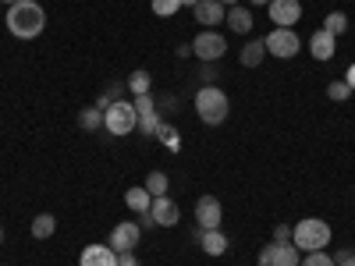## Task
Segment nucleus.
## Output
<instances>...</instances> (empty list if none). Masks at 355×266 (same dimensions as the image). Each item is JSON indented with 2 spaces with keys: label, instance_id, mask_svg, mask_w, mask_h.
Instances as JSON below:
<instances>
[{
  "label": "nucleus",
  "instance_id": "f257e3e1",
  "mask_svg": "<svg viewBox=\"0 0 355 266\" xmlns=\"http://www.w3.org/2000/svg\"><path fill=\"white\" fill-rule=\"evenodd\" d=\"M46 28V11L36 4V0H18V4L8 8V33L15 39H36Z\"/></svg>",
  "mask_w": 355,
  "mask_h": 266
},
{
  "label": "nucleus",
  "instance_id": "f03ea898",
  "mask_svg": "<svg viewBox=\"0 0 355 266\" xmlns=\"http://www.w3.org/2000/svg\"><path fill=\"white\" fill-rule=\"evenodd\" d=\"M331 224L327 220H320V217H306L291 227V242L299 252H320V249H327L331 245Z\"/></svg>",
  "mask_w": 355,
  "mask_h": 266
},
{
  "label": "nucleus",
  "instance_id": "7ed1b4c3",
  "mask_svg": "<svg viewBox=\"0 0 355 266\" xmlns=\"http://www.w3.org/2000/svg\"><path fill=\"white\" fill-rule=\"evenodd\" d=\"M227 93L217 85H202L199 93H196V114H199V121L202 125H224L227 121Z\"/></svg>",
  "mask_w": 355,
  "mask_h": 266
},
{
  "label": "nucleus",
  "instance_id": "20e7f679",
  "mask_svg": "<svg viewBox=\"0 0 355 266\" xmlns=\"http://www.w3.org/2000/svg\"><path fill=\"white\" fill-rule=\"evenodd\" d=\"M135 128H139L135 103L114 100L110 107H103V132H107V135H132Z\"/></svg>",
  "mask_w": 355,
  "mask_h": 266
},
{
  "label": "nucleus",
  "instance_id": "39448f33",
  "mask_svg": "<svg viewBox=\"0 0 355 266\" xmlns=\"http://www.w3.org/2000/svg\"><path fill=\"white\" fill-rule=\"evenodd\" d=\"M192 53L199 57L202 64H217L220 57L227 53V39L220 33H214V28H202V33L192 39Z\"/></svg>",
  "mask_w": 355,
  "mask_h": 266
},
{
  "label": "nucleus",
  "instance_id": "423d86ee",
  "mask_svg": "<svg viewBox=\"0 0 355 266\" xmlns=\"http://www.w3.org/2000/svg\"><path fill=\"white\" fill-rule=\"evenodd\" d=\"M302 252L295 249V242H270L259 249V266H299Z\"/></svg>",
  "mask_w": 355,
  "mask_h": 266
},
{
  "label": "nucleus",
  "instance_id": "0eeeda50",
  "mask_svg": "<svg viewBox=\"0 0 355 266\" xmlns=\"http://www.w3.org/2000/svg\"><path fill=\"white\" fill-rule=\"evenodd\" d=\"M263 46H266V53L281 57V61H291V57L302 50L299 36H295V28H270V36L263 39Z\"/></svg>",
  "mask_w": 355,
  "mask_h": 266
},
{
  "label": "nucleus",
  "instance_id": "6e6552de",
  "mask_svg": "<svg viewBox=\"0 0 355 266\" xmlns=\"http://www.w3.org/2000/svg\"><path fill=\"white\" fill-rule=\"evenodd\" d=\"M139 238H142V227H139L135 220H121V224L110 231V242H107V245L121 256V252H135V249H139Z\"/></svg>",
  "mask_w": 355,
  "mask_h": 266
},
{
  "label": "nucleus",
  "instance_id": "1a4fd4ad",
  "mask_svg": "<svg viewBox=\"0 0 355 266\" xmlns=\"http://www.w3.org/2000/svg\"><path fill=\"white\" fill-rule=\"evenodd\" d=\"M270 21L274 28H295V21L302 18V0H270Z\"/></svg>",
  "mask_w": 355,
  "mask_h": 266
},
{
  "label": "nucleus",
  "instance_id": "9d476101",
  "mask_svg": "<svg viewBox=\"0 0 355 266\" xmlns=\"http://www.w3.org/2000/svg\"><path fill=\"white\" fill-rule=\"evenodd\" d=\"M220 220H224L220 199L217 195H202L196 202V224H199V231H214V227H220Z\"/></svg>",
  "mask_w": 355,
  "mask_h": 266
},
{
  "label": "nucleus",
  "instance_id": "9b49d317",
  "mask_svg": "<svg viewBox=\"0 0 355 266\" xmlns=\"http://www.w3.org/2000/svg\"><path fill=\"white\" fill-rule=\"evenodd\" d=\"M132 103H135V114H139V128H142L146 135H157V128H160L164 121H160V107L153 103V96L146 93V96H135Z\"/></svg>",
  "mask_w": 355,
  "mask_h": 266
},
{
  "label": "nucleus",
  "instance_id": "f8f14e48",
  "mask_svg": "<svg viewBox=\"0 0 355 266\" xmlns=\"http://www.w3.org/2000/svg\"><path fill=\"white\" fill-rule=\"evenodd\" d=\"M150 217L157 227H178V220H182V210H178V202L167 199V195H157L150 202Z\"/></svg>",
  "mask_w": 355,
  "mask_h": 266
},
{
  "label": "nucleus",
  "instance_id": "ddd939ff",
  "mask_svg": "<svg viewBox=\"0 0 355 266\" xmlns=\"http://www.w3.org/2000/svg\"><path fill=\"white\" fill-rule=\"evenodd\" d=\"M192 15H196V21L202 25V28H214V25H220L224 21V4L220 0H199V4L192 8Z\"/></svg>",
  "mask_w": 355,
  "mask_h": 266
},
{
  "label": "nucleus",
  "instance_id": "4468645a",
  "mask_svg": "<svg viewBox=\"0 0 355 266\" xmlns=\"http://www.w3.org/2000/svg\"><path fill=\"white\" fill-rule=\"evenodd\" d=\"M78 266H117V252L110 245H85Z\"/></svg>",
  "mask_w": 355,
  "mask_h": 266
},
{
  "label": "nucleus",
  "instance_id": "2eb2a0df",
  "mask_svg": "<svg viewBox=\"0 0 355 266\" xmlns=\"http://www.w3.org/2000/svg\"><path fill=\"white\" fill-rule=\"evenodd\" d=\"M334 50H338V36H331L327 28H316L313 39H309V53L316 57V61H331Z\"/></svg>",
  "mask_w": 355,
  "mask_h": 266
},
{
  "label": "nucleus",
  "instance_id": "dca6fc26",
  "mask_svg": "<svg viewBox=\"0 0 355 266\" xmlns=\"http://www.w3.org/2000/svg\"><path fill=\"white\" fill-rule=\"evenodd\" d=\"M199 249H202L206 256H214V259H217V256H224V252H227V234H224L220 227L202 231V234H199Z\"/></svg>",
  "mask_w": 355,
  "mask_h": 266
},
{
  "label": "nucleus",
  "instance_id": "f3484780",
  "mask_svg": "<svg viewBox=\"0 0 355 266\" xmlns=\"http://www.w3.org/2000/svg\"><path fill=\"white\" fill-rule=\"evenodd\" d=\"M224 21H227L231 33H239V36H249V33H252V11L242 8V4H239V8H227Z\"/></svg>",
  "mask_w": 355,
  "mask_h": 266
},
{
  "label": "nucleus",
  "instance_id": "a211bd4d",
  "mask_svg": "<svg viewBox=\"0 0 355 266\" xmlns=\"http://www.w3.org/2000/svg\"><path fill=\"white\" fill-rule=\"evenodd\" d=\"M150 202H153V195L150 192H146V185H139V188H128L125 192V206H128V210L132 213H150Z\"/></svg>",
  "mask_w": 355,
  "mask_h": 266
},
{
  "label": "nucleus",
  "instance_id": "6ab92c4d",
  "mask_svg": "<svg viewBox=\"0 0 355 266\" xmlns=\"http://www.w3.org/2000/svg\"><path fill=\"white\" fill-rule=\"evenodd\" d=\"M263 57H266V46H263V39H252V43H245V46H242L239 61H242L245 68H259V64H263Z\"/></svg>",
  "mask_w": 355,
  "mask_h": 266
},
{
  "label": "nucleus",
  "instance_id": "aec40b11",
  "mask_svg": "<svg viewBox=\"0 0 355 266\" xmlns=\"http://www.w3.org/2000/svg\"><path fill=\"white\" fill-rule=\"evenodd\" d=\"M78 128L100 132V128H103V110H100V107H82V110H78Z\"/></svg>",
  "mask_w": 355,
  "mask_h": 266
},
{
  "label": "nucleus",
  "instance_id": "412c9836",
  "mask_svg": "<svg viewBox=\"0 0 355 266\" xmlns=\"http://www.w3.org/2000/svg\"><path fill=\"white\" fill-rule=\"evenodd\" d=\"M125 85L132 89L135 96H146V93H150V85H153V78H150V71H146V68H135V71L125 78Z\"/></svg>",
  "mask_w": 355,
  "mask_h": 266
},
{
  "label": "nucleus",
  "instance_id": "4be33fe9",
  "mask_svg": "<svg viewBox=\"0 0 355 266\" xmlns=\"http://www.w3.org/2000/svg\"><path fill=\"white\" fill-rule=\"evenodd\" d=\"M167 188H171V177L164 170H150V174H146V192H150L153 199L157 195H167Z\"/></svg>",
  "mask_w": 355,
  "mask_h": 266
},
{
  "label": "nucleus",
  "instance_id": "5701e85b",
  "mask_svg": "<svg viewBox=\"0 0 355 266\" xmlns=\"http://www.w3.org/2000/svg\"><path fill=\"white\" fill-rule=\"evenodd\" d=\"M53 231H57V220H53V213H40L36 220H33V238H53Z\"/></svg>",
  "mask_w": 355,
  "mask_h": 266
},
{
  "label": "nucleus",
  "instance_id": "b1692460",
  "mask_svg": "<svg viewBox=\"0 0 355 266\" xmlns=\"http://www.w3.org/2000/svg\"><path fill=\"white\" fill-rule=\"evenodd\" d=\"M323 28H327L331 36H345L348 33V15L345 11H331L327 18H323Z\"/></svg>",
  "mask_w": 355,
  "mask_h": 266
},
{
  "label": "nucleus",
  "instance_id": "393cba45",
  "mask_svg": "<svg viewBox=\"0 0 355 266\" xmlns=\"http://www.w3.org/2000/svg\"><path fill=\"white\" fill-rule=\"evenodd\" d=\"M153 15L157 18H171V15H178V11H182V0H153Z\"/></svg>",
  "mask_w": 355,
  "mask_h": 266
},
{
  "label": "nucleus",
  "instance_id": "a878e982",
  "mask_svg": "<svg viewBox=\"0 0 355 266\" xmlns=\"http://www.w3.org/2000/svg\"><path fill=\"white\" fill-rule=\"evenodd\" d=\"M157 139L167 145V150H182V135H178L171 125H160V128H157Z\"/></svg>",
  "mask_w": 355,
  "mask_h": 266
},
{
  "label": "nucleus",
  "instance_id": "bb28decb",
  "mask_svg": "<svg viewBox=\"0 0 355 266\" xmlns=\"http://www.w3.org/2000/svg\"><path fill=\"white\" fill-rule=\"evenodd\" d=\"M327 96H331L334 103H341V100H348V96H352V89H348V82H345V78H338V82H331V85H327Z\"/></svg>",
  "mask_w": 355,
  "mask_h": 266
},
{
  "label": "nucleus",
  "instance_id": "cd10ccee",
  "mask_svg": "<svg viewBox=\"0 0 355 266\" xmlns=\"http://www.w3.org/2000/svg\"><path fill=\"white\" fill-rule=\"evenodd\" d=\"M299 266H334V256H327V252H306V259L299 263Z\"/></svg>",
  "mask_w": 355,
  "mask_h": 266
},
{
  "label": "nucleus",
  "instance_id": "c85d7f7f",
  "mask_svg": "<svg viewBox=\"0 0 355 266\" xmlns=\"http://www.w3.org/2000/svg\"><path fill=\"white\" fill-rule=\"evenodd\" d=\"M334 266H355V252H352V249H341V252L334 256Z\"/></svg>",
  "mask_w": 355,
  "mask_h": 266
},
{
  "label": "nucleus",
  "instance_id": "c756f323",
  "mask_svg": "<svg viewBox=\"0 0 355 266\" xmlns=\"http://www.w3.org/2000/svg\"><path fill=\"white\" fill-rule=\"evenodd\" d=\"M274 242H291V224H277L274 227Z\"/></svg>",
  "mask_w": 355,
  "mask_h": 266
},
{
  "label": "nucleus",
  "instance_id": "7c9ffc66",
  "mask_svg": "<svg viewBox=\"0 0 355 266\" xmlns=\"http://www.w3.org/2000/svg\"><path fill=\"white\" fill-rule=\"evenodd\" d=\"M117 266H139L135 252H121V256H117Z\"/></svg>",
  "mask_w": 355,
  "mask_h": 266
},
{
  "label": "nucleus",
  "instance_id": "2f4dec72",
  "mask_svg": "<svg viewBox=\"0 0 355 266\" xmlns=\"http://www.w3.org/2000/svg\"><path fill=\"white\" fill-rule=\"evenodd\" d=\"M345 82H348V89H352V93H355V61L348 64V71H345Z\"/></svg>",
  "mask_w": 355,
  "mask_h": 266
},
{
  "label": "nucleus",
  "instance_id": "473e14b6",
  "mask_svg": "<svg viewBox=\"0 0 355 266\" xmlns=\"http://www.w3.org/2000/svg\"><path fill=\"white\" fill-rule=\"evenodd\" d=\"M202 78H206V85H210V82L217 78V71H214V64H202Z\"/></svg>",
  "mask_w": 355,
  "mask_h": 266
},
{
  "label": "nucleus",
  "instance_id": "72a5a7b5",
  "mask_svg": "<svg viewBox=\"0 0 355 266\" xmlns=\"http://www.w3.org/2000/svg\"><path fill=\"white\" fill-rule=\"evenodd\" d=\"M174 53H178V57H182V61H185V57H192V43H189V46H178Z\"/></svg>",
  "mask_w": 355,
  "mask_h": 266
},
{
  "label": "nucleus",
  "instance_id": "f704fd0d",
  "mask_svg": "<svg viewBox=\"0 0 355 266\" xmlns=\"http://www.w3.org/2000/svg\"><path fill=\"white\" fill-rule=\"evenodd\" d=\"M220 4H224V8H239V0H220Z\"/></svg>",
  "mask_w": 355,
  "mask_h": 266
},
{
  "label": "nucleus",
  "instance_id": "c9c22d12",
  "mask_svg": "<svg viewBox=\"0 0 355 266\" xmlns=\"http://www.w3.org/2000/svg\"><path fill=\"white\" fill-rule=\"evenodd\" d=\"M249 4H252V8H263V4H270V0H249Z\"/></svg>",
  "mask_w": 355,
  "mask_h": 266
},
{
  "label": "nucleus",
  "instance_id": "e433bc0d",
  "mask_svg": "<svg viewBox=\"0 0 355 266\" xmlns=\"http://www.w3.org/2000/svg\"><path fill=\"white\" fill-rule=\"evenodd\" d=\"M199 4V0H182V8H196Z\"/></svg>",
  "mask_w": 355,
  "mask_h": 266
},
{
  "label": "nucleus",
  "instance_id": "4c0bfd02",
  "mask_svg": "<svg viewBox=\"0 0 355 266\" xmlns=\"http://www.w3.org/2000/svg\"><path fill=\"white\" fill-rule=\"evenodd\" d=\"M0 4H8V8H11V4H18V0H0Z\"/></svg>",
  "mask_w": 355,
  "mask_h": 266
},
{
  "label": "nucleus",
  "instance_id": "58836bf2",
  "mask_svg": "<svg viewBox=\"0 0 355 266\" xmlns=\"http://www.w3.org/2000/svg\"><path fill=\"white\" fill-rule=\"evenodd\" d=\"M0 242H4V227H0Z\"/></svg>",
  "mask_w": 355,
  "mask_h": 266
}]
</instances>
